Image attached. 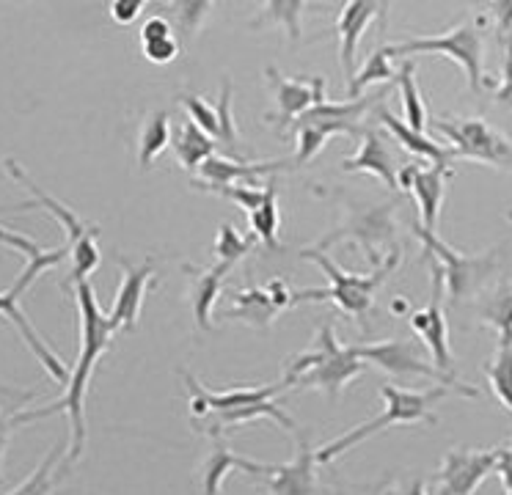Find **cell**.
<instances>
[{
    "instance_id": "cell-1",
    "label": "cell",
    "mask_w": 512,
    "mask_h": 495,
    "mask_svg": "<svg viewBox=\"0 0 512 495\" xmlns=\"http://www.w3.org/2000/svg\"><path fill=\"white\" fill-rule=\"evenodd\" d=\"M75 303H78V319H80V352L78 363L69 372V383L64 396L53 402V405L39 407V410H20L17 418L20 424L28 421H39V418H50L56 413H67L69 416V446H67V468L83 457L86 451V440H89V429H86V394H89L91 374L102 361V355L111 350L113 333L108 322V314L102 311L94 295V286L89 281L75 284L72 289Z\"/></svg>"
},
{
    "instance_id": "cell-2",
    "label": "cell",
    "mask_w": 512,
    "mask_h": 495,
    "mask_svg": "<svg viewBox=\"0 0 512 495\" xmlns=\"http://www.w3.org/2000/svg\"><path fill=\"white\" fill-rule=\"evenodd\" d=\"M190 391V421L201 435L221 438L226 429L243 427L256 418H273L284 429H298L295 418L276 402V396L284 391V385H240V388H223L212 391L204 383H199L193 374L182 372Z\"/></svg>"
},
{
    "instance_id": "cell-3",
    "label": "cell",
    "mask_w": 512,
    "mask_h": 495,
    "mask_svg": "<svg viewBox=\"0 0 512 495\" xmlns=\"http://www.w3.org/2000/svg\"><path fill=\"white\" fill-rule=\"evenodd\" d=\"M460 394L468 396V399H477L479 391L474 385H466V388H452V385H435L430 391H405V388H397V385H380V396H383V413L375 418H369L358 427L347 429L345 435H339L331 443H325L317 449V462L325 465V462H334L336 457H342L350 449H356L358 443H364L372 435H378L383 429L397 427V424H435L433 407L446 399V396Z\"/></svg>"
},
{
    "instance_id": "cell-4",
    "label": "cell",
    "mask_w": 512,
    "mask_h": 495,
    "mask_svg": "<svg viewBox=\"0 0 512 495\" xmlns=\"http://www.w3.org/2000/svg\"><path fill=\"white\" fill-rule=\"evenodd\" d=\"M367 369V363L356 355V347L342 344L336 339V330L331 322H325L317 330L312 347L301 355H295L284 366L281 385L287 388H301V391H323L328 399H336L339 391H345L361 372Z\"/></svg>"
},
{
    "instance_id": "cell-5",
    "label": "cell",
    "mask_w": 512,
    "mask_h": 495,
    "mask_svg": "<svg viewBox=\"0 0 512 495\" xmlns=\"http://www.w3.org/2000/svg\"><path fill=\"white\" fill-rule=\"evenodd\" d=\"M301 259L314 262L328 278L325 289H303V292H292V306L295 303H334L342 314L364 322L369 317V311L375 306V295L383 286V281L389 278L397 264H400V251H394L383 259V262L372 270V273H347L339 264L328 256V253L317 251V248H303Z\"/></svg>"
},
{
    "instance_id": "cell-6",
    "label": "cell",
    "mask_w": 512,
    "mask_h": 495,
    "mask_svg": "<svg viewBox=\"0 0 512 495\" xmlns=\"http://www.w3.org/2000/svg\"><path fill=\"white\" fill-rule=\"evenodd\" d=\"M3 168H6V174L17 179L20 185L31 193V201L23 204L20 209L36 207V209H45L50 212L53 218L61 223V229L67 234V245H69V259H72V270H69V284H83V281H89V275L100 267V245H97V234H100V226H94V223H83L80 215L75 209H69L64 201H58L50 193H45L42 187L36 185L31 176L25 174L20 163H14V160H3ZM67 284V286H69Z\"/></svg>"
},
{
    "instance_id": "cell-7",
    "label": "cell",
    "mask_w": 512,
    "mask_h": 495,
    "mask_svg": "<svg viewBox=\"0 0 512 495\" xmlns=\"http://www.w3.org/2000/svg\"><path fill=\"white\" fill-rule=\"evenodd\" d=\"M394 58H408V55H444L449 61H455L463 72H466L468 88L474 94H482V88L488 86L490 80L485 77L482 69V22L466 17L452 28H446L438 36H413V39H402V42L389 44Z\"/></svg>"
},
{
    "instance_id": "cell-8",
    "label": "cell",
    "mask_w": 512,
    "mask_h": 495,
    "mask_svg": "<svg viewBox=\"0 0 512 495\" xmlns=\"http://www.w3.org/2000/svg\"><path fill=\"white\" fill-rule=\"evenodd\" d=\"M386 97V91H380L375 97H358L350 102H323L306 110L301 119H295V138H298V152H295V165H309L323 152V146L334 135H350L361 138V119L372 105H378Z\"/></svg>"
},
{
    "instance_id": "cell-9",
    "label": "cell",
    "mask_w": 512,
    "mask_h": 495,
    "mask_svg": "<svg viewBox=\"0 0 512 495\" xmlns=\"http://www.w3.org/2000/svg\"><path fill=\"white\" fill-rule=\"evenodd\" d=\"M413 231H416V237L422 240L424 253L433 256V270L441 275V281H444L446 286V297H449L452 306L463 303L466 297H477V292H482V286L490 281V275H496V270H499L496 251H452L444 240L435 237L433 231L422 229L419 220L413 223Z\"/></svg>"
},
{
    "instance_id": "cell-10",
    "label": "cell",
    "mask_w": 512,
    "mask_h": 495,
    "mask_svg": "<svg viewBox=\"0 0 512 495\" xmlns=\"http://www.w3.org/2000/svg\"><path fill=\"white\" fill-rule=\"evenodd\" d=\"M430 127L449 138V149L455 160H474V163L512 171V138L496 130L482 116H438Z\"/></svg>"
},
{
    "instance_id": "cell-11",
    "label": "cell",
    "mask_w": 512,
    "mask_h": 495,
    "mask_svg": "<svg viewBox=\"0 0 512 495\" xmlns=\"http://www.w3.org/2000/svg\"><path fill=\"white\" fill-rule=\"evenodd\" d=\"M397 207H400V198H391V201H383L375 207L347 209L345 223L331 234H325L314 248L325 253L336 242H350V245H358L367 253L369 262L378 267L383 262L380 251L389 248L394 242V234H397Z\"/></svg>"
},
{
    "instance_id": "cell-12",
    "label": "cell",
    "mask_w": 512,
    "mask_h": 495,
    "mask_svg": "<svg viewBox=\"0 0 512 495\" xmlns=\"http://www.w3.org/2000/svg\"><path fill=\"white\" fill-rule=\"evenodd\" d=\"M356 355L364 363L378 366L380 372H389L391 377H427L435 380L438 385H452V388H466L468 383H460L455 374H444L435 369L433 363H427L422 358L419 347L413 341L405 339H391V341H378V344H356Z\"/></svg>"
},
{
    "instance_id": "cell-13",
    "label": "cell",
    "mask_w": 512,
    "mask_h": 495,
    "mask_svg": "<svg viewBox=\"0 0 512 495\" xmlns=\"http://www.w3.org/2000/svg\"><path fill=\"white\" fill-rule=\"evenodd\" d=\"M265 77H268L273 102H276V110L265 113V121L279 124V130H287L290 124H295V119H301L303 113L312 110L314 105L328 102V97H325V77L290 80V77L281 75L276 66H268Z\"/></svg>"
},
{
    "instance_id": "cell-14",
    "label": "cell",
    "mask_w": 512,
    "mask_h": 495,
    "mask_svg": "<svg viewBox=\"0 0 512 495\" xmlns=\"http://www.w3.org/2000/svg\"><path fill=\"white\" fill-rule=\"evenodd\" d=\"M499 449H449L435 473V495H474L479 484L496 471Z\"/></svg>"
},
{
    "instance_id": "cell-15",
    "label": "cell",
    "mask_w": 512,
    "mask_h": 495,
    "mask_svg": "<svg viewBox=\"0 0 512 495\" xmlns=\"http://www.w3.org/2000/svg\"><path fill=\"white\" fill-rule=\"evenodd\" d=\"M116 262L122 267V281L113 295V306L108 311V322L116 333H130L138 325L141 308H144L149 284L155 281V259H146L141 264H133L124 256H116Z\"/></svg>"
},
{
    "instance_id": "cell-16",
    "label": "cell",
    "mask_w": 512,
    "mask_h": 495,
    "mask_svg": "<svg viewBox=\"0 0 512 495\" xmlns=\"http://www.w3.org/2000/svg\"><path fill=\"white\" fill-rule=\"evenodd\" d=\"M229 300L232 308L223 314V319H240L251 328H268L284 308H292V292L281 278H273L265 286L232 289Z\"/></svg>"
},
{
    "instance_id": "cell-17",
    "label": "cell",
    "mask_w": 512,
    "mask_h": 495,
    "mask_svg": "<svg viewBox=\"0 0 512 495\" xmlns=\"http://www.w3.org/2000/svg\"><path fill=\"white\" fill-rule=\"evenodd\" d=\"M408 322L416 330V336L427 344V350L433 355L435 369L444 374H455V358H452V350H449V325H446L444 311V281H441V275L435 273V270L430 303L408 314Z\"/></svg>"
},
{
    "instance_id": "cell-18",
    "label": "cell",
    "mask_w": 512,
    "mask_h": 495,
    "mask_svg": "<svg viewBox=\"0 0 512 495\" xmlns=\"http://www.w3.org/2000/svg\"><path fill=\"white\" fill-rule=\"evenodd\" d=\"M317 449L309 446L306 435L295 440V457L290 462H268L265 476H259L270 495H314L317 493Z\"/></svg>"
},
{
    "instance_id": "cell-19",
    "label": "cell",
    "mask_w": 512,
    "mask_h": 495,
    "mask_svg": "<svg viewBox=\"0 0 512 495\" xmlns=\"http://www.w3.org/2000/svg\"><path fill=\"white\" fill-rule=\"evenodd\" d=\"M386 3H375V0H350L339 9V20H336V36H339V64L345 72L347 83L356 75V50L361 36L375 20L386 22Z\"/></svg>"
},
{
    "instance_id": "cell-20",
    "label": "cell",
    "mask_w": 512,
    "mask_h": 495,
    "mask_svg": "<svg viewBox=\"0 0 512 495\" xmlns=\"http://www.w3.org/2000/svg\"><path fill=\"white\" fill-rule=\"evenodd\" d=\"M446 168H422V165H400L397 182L400 187L413 190V198L419 204V226L427 231L438 229V218H441V204L446 196Z\"/></svg>"
},
{
    "instance_id": "cell-21",
    "label": "cell",
    "mask_w": 512,
    "mask_h": 495,
    "mask_svg": "<svg viewBox=\"0 0 512 495\" xmlns=\"http://www.w3.org/2000/svg\"><path fill=\"white\" fill-rule=\"evenodd\" d=\"M0 314L9 319L14 328H17V333L23 336L25 347L34 352L36 361L45 366V372L50 374V380H56V383L67 385L69 383V372H72V369H67V366H64L61 355H56V352L50 350V344L45 341V336H42V333H39L34 325H31V319L25 317V311L20 308V297L14 295L12 289L0 292Z\"/></svg>"
},
{
    "instance_id": "cell-22",
    "label": "cell",
    "mask_w": 512,
    "mask_h": 495,
    "mask_svg": "<svg viewBox=\"0 0 512 495\" xmlns=\"http://www.w3.org/2000/svg\"><path fill=\"white\" fill-rule=\"evenodd\" d=\"M342 171L345 174H372L378 176L380 182H386L389 190H400V182H397L400 165H397L394 154L386 146V138L378 130L361 132L358 152L342 160Z\"/></svg>"
},
{
    "instance_id": "cell-23",
    "label": "cell",
    "mask_w": 512,
    "mask_h": 495,
    "mask_svg": "<svg viewBox=\"0 0 512 495\" xmlns=\"http://www.w3.org/2000/svg\"><path fill=\"white\" fill-rule=\"evenodd\" d=\"M234 471L251 473V476L259 479L268 471V462H256L243 457V454H234L229 449V443L223 440V435L221 438H210V451L201 462V495H221L223 479Z\"/></svg>"
},
{
    "instance_id": "cell-24",
    "label": "cell",
    "mask_w": 512,
    "mask_h": 495,
    "mask_svg": "<svg viewBox=\"0 0 512 495\" xmlns=\"http://www.w3.org/2000/svg\"><path fill=\"white\" fill-rule=\"evenodd\" d=\"M292 168L290 160H243V157H223V154H212L210 160H204L199 168L204 185H245L248 179H259V176L276 174V171H287Z\"/></svg>"
},
{
    "instance_id": "cell-25",
    "label": "cell",
    "mask_w": 512,
    "mask_h": 495,
    "mask_svg": "<svg viewBox=\"0 0 512 495\" xmlns=\"http://www.w3.org/2000/svg\"><path fill=\"white\" fill-rule=\"evenodd\" d=\"M375 116H378L380 124L394 135V141L400 143L405 152H411L413 157H419L424 165H430V168H446V171H449V165L455 163V154H452L449 146H441V143L430 141L424 132H413L411 127L402 119H397L386 105H380L378 102V105H375Z\"/></svg>"
},
{
    "instance_id": "cell-26",
    "label": "cell",
    "mask_w": 512,
    "mask_h": 495,
    "mask_svg": "<svg viewBox=\"0 0 512 495\" xmlns=\"http://www.w3.org/2000/svg\"><path fill=\"white\" fill-rule=\"evenodd\" d=\"M182 270L190 278V308L193 319L201 330H212V308L221 297L223 281L229 275V267L210 264V267H196V264H182Z\"/></svg>"
},
{
    "instance_id": "cell-27",
    "label": "cell",
    "mask_w": 512,
    "mask_h": 495,
    "mask_svg": "<svg viewBox=\"0 0 512 495\" xmlns=\"http://www.w3.org/2000/svg\"><path fill=\"white\" fill-rule=\"evenodd\" d=\"M477 317L482 325L496 330L499 347L512 344V284L507 278H499V284L479 300Z\"/></svg>"
},
{
    "instance_id": "cell-28",
    "label": "cell",
    "mask_w": 512,
    "mask_h": 495,
    "mask_svg": "<svg viewBox=\"0 0 512 495\" xmlns=\"http://www.w3.org/2000/svg\"><path fill=\"white\" fill-rule=\"evenodd\" d=\"M179 50H182V44H179L168 17L152 14L141 28V53L146 61L157 66L171 64V61H177Z\"/></svg>"
},
{
    "instance_id": "cell-29",
    "label": "cell",
    "mask_w": 512,
    "mask_h": 495,
    "mask_svg": "<svg viewBox=\"0 0 512 495\" xmlns=\"http://www.w3.org/2000/svg\"><path fill=\"white\" fill-rule=\"evenodd\" d=\"M171 146V116L168 110H155L149 113L138 135V168L141 171H152L157 157Z\"/></svg>"
},
{
    "instance_id": "cell-30",
    "label": "cell",
    "mask_w": 512,
    "mask_h": 495,
    "mask_svg": "<svg viewBox=\"0 0 512 495\" xmlns=\"http://www.w3.org/2000/svg\"><path fill=\"white\" fill-rule=\"evenodd\" d=\"M171 149L177 154V160L182 168H188V171H199L201 163L204 160H210L212 154H215V143L204 130H199L196 124L190 119H185L179 124L177 135H174V141H171Z\"/></svg>"
},
{
    "instance_id": "cell-31",
    "label": "cell",
    "mask_w": 512,
    "mask_h": 495,
    "mask_svg": "<svg viewBox=\"0 0 512 495\" xmlns=\"http://www.w3.org/2000/svg\"><path fill=\"white\" fill-rule=\"evenodd\" d=\"M306 9H309L306 0H268V3L262 6V14H259L251 25H254V28H262V25L284 28V31H287V39L295 44L303 33L301 20Z\"/></svg>"
},
{
    "instance_id": "cell-32",
    "label": "cell",
    "mask_w": 512,
    "mask_h": 495,
    "mask_svg": "<svg viewBox=\"0 0 512 495\" xmlns=\"http://www.w3.org/2000/svg\"><path fill=\"white\" fill-rule=\"evenodd\" d=\"M251 220V234H256V240L262 242L268 251L279 248V226H281V209H279V185L276 179L268 182V196L262 201V207L248 215Z\"/></svg>"
},
{
    "instance_id": "cell-33",
    "label": "cell",
    "mask_w": 512,
    "mask_h": 495,
    "mask_svg": "<svg viewBox=\"0 0 512 495\" xmlns=\"http://www.w3.org/2000/svg\"><path fill=\"white\" fill-rule=\"evenodd\" d=\"M391 80H397L394 55H391L389 44H383V47H378L375 53L369 55L367 64L361 66L356 75L350 77L347 94H350V99H358L364 94V88H369L372 83H391Z\"/></svg>"
},
{
    "instance_id": "cell-34",
    "label": "cell",
    "mask_w": 512,
    "mask_h": 495,
    "mask_svg": "<svg viewBox=\"0 0 512 495\" xmlns=\"http://www.w3.org/2000/svg\"><path fill=\"white\" fill-rule=\"evenodd\" d=\"M397 86H400L402 108H405V124L413 132H424L430 119H427V108H424L422 94L416 86V64L413 61H402V66L397 69Z\"/></svg>"
},
{
    "instance_id": "cell-35",
    "label": "cell",
    "mask_w": 512,
    "mask_h": 495,
    "mask_svg": "<svg viewBox=\"0 0 512 495\" xmlns=\"http://www.w3.org/2000/svg\"><path fill=\"white\" fill-rule=\"evenodd\" d=\"M61 454H64V446H53V449L47 451V457L39 465H36L31 476L25 479L20 487H14L9 495H53L56 493L58 482H61V473H67L69 468L64 471H58V460H61Z\"/></svg>"
},
{
    "instance_id": "cell-36",
    "label": "cell",
    "mask_w": 512,
    "mask_h": 495,
    "mask_svg": "<svg viewBox=\"0 0 512 495\" xmlns=\"http://www.w3.org/2000/svg\"><path fill=\"white\" fill-rule=\"evenodd\" d=\"M171 28L177 33L179 44H190L199 31L204 28V22L210 17V11L215 9V3H196V0H182V3H171Z\"/></svg>"
},
{
    "instance_id": "cell-37",
    "label": "cell",
    "mask_w": 512,
    "mask_h": 495,
    "mask_svg": "<svg viewBox=\"0 0 512 495\" xmlns=\"http://www.w3.org/2000/svg\"><path fill=\"white\" fill-rule=\"evenodd\" d=\"M256 242H259L256 240V234H240L232 223H221L218 237H215V245H212V251H215V264H223V267L232 270L234 264L251 253V248H254Z\"/></svg>"
},
{
    "instance_id": "cell-38",
    "label": "cell",
    "mask_w": 512,
    "mask_h": 495,
    "mask_svg": "<svg viewBox=\"0 0 512 495\" xmlns=\"http://www.w3.org/2000/svg\"><path fill=\"white\" fill-rule=\"evenodd\" d=\"M485 372H488L493 396L499 399L507 413H512V344L496 347V355H493V361H488Z\"/></svg>"
},
{
    "instance_id": "cell-39",
    "label": "cell",
    "mask_w": 512,
    "mask_h": 495,
    "mask_svg": "<svg viewBox=\"0 0 512 495\" xmlns=\"http://www.w3.org/2000/svg\"><path fill=\"white\" fill-rule=\"evenodd\" d=\"M177 102L185 108V113H188V119L199 127V130H204L210 138H221V127H218V110H215V105H210V102H204V97H199V94H179Z\"/></svg>"
},
{
    "instance_id": "cell-40",
    "label": "cell",
    "mask_w": 512,
    "mask_h": 495,
    "mask_svg": "<svg viewBox=\"0 0 512 495\" xmlns=\"http://www.w3.org/2000/svg\"><path fill=\"white\" fill-rule=\"evenodd\" d=\"M218 127H221V138L218 141L226 143V146H237L240 135H237V124L232 119V83L223 77L221 80V97H218Z\"/></svg>"
},
{
    "instance_id": "cell-41",
    "label": "cell",
    "mask_w": 512,
    "mask_h": 495,
    "mask_svg": "<svg viewBox=\"0 0 512 495\" xmlns=\"http://www.w3.org/2000/svg\"><path fill=\"white\" fill-rule=\"evenodd\" d=\"M0 245H6V248H12V251L17 253H25L28 262L45 253V248H42L39 242L28 240V237H23V234H17V231L12 229H6V226H0Z\"/></svg>"
},
{
    "instance_id": "cell-42",
    "label": "cell",
    "mask_w": 512,
    "mask_h": 495,
    "mask_svg": "<svg viewBox=\"0 0 512 495\" xmlns=\"http://www.w3.org/2000/svg\"><path fill=\"white\" fill-rule=\"evenodd\" d=\"M496 105L512 110V39L504 42V69H501V86L496 88Z\"/></svg>"
},
{
    "instance_id": "cell-43",
    "label": "cell",
    "mask_w": 512,
    "mask_h": 495,
    "mask_svg": "<svg viewBox=\"0 0 512 495\" xmlns=\"http://www.w3.org/2000/svg\"><path fill=\"white\" fill-rule=\"evenodd\" d=\"M17 413H20V410H3V407H0V487L6 484V476H3V457H6V449H9L12 432L20 427Z\"/></svg>"
},
{
    "instance_id": "cell-44",
    "label": "cell",
    "mask_w": 512,
    "mask_h": 495,
    "mask_svg": "<svg viewBox=\"0 0 512 495\" xmlns=\"http://www.w3.org/2000/svg\"><path fill=\"white\" fill-rule=\"evenodd\" d=\"M488 14L496 22V33H499V42L504 44L507 39H512V0H499V3H488L485 6Z\"/></svg>"
},
{
    "instance_id": "cell-45",
    "label": "cell",
    "mask_w": 512,
    "mask_h": 495,
    "mask_svg": "<svg viewBox=\"0 0 512 495\" xmlns=\"http://www.w3.org/2000/svg\"><path fill=\"white\" fill-rule=\"evenodd\" d=\"M146 9L144 0H113L111 3V17L119 25H130L141 17V11Z\"/></svg>"
},
{
    "instance_id": "cell-46",
    "label": "cell",
    "mask_w": 512,
    "mask_h": 495,
    "mask_svg": "<svg viewBox=\"0 0 512 495\" xmlns=\"http://www.w3.org/2000/svg\"><path fill=\"white\" fill-rule=\"evenodd\" d=\"M493 473H499L501 484H504V495H512V443L499 449V462H496Z\"/></svg>"
},
{
    "instance_id": "cell-47",
    "label": "cell",
    "mask_w": 512,
    "mask_h": 495,
    "mask_svg": "<svg viewBox=\"0 0 512 495\" xmlns=\"http://www.w3.org/2000/svg\"><path fill=\"white\" fill-rule=\"evenodd\" d=\"M31 399H34V391H20V388L0 383V402H6L12 410H23V405H28Z\"/></svg>"
},
{
    "instance_id": "cell-48",
    "label": "cell",
    "mask_w": 512,
    "mask_h": 495,
    "mask_svg": "<svg viewBox=\"0 0 512 495\" xmlns=\"http://www.w3.org/2000/svg\"><path fill=\"white\" fill-rule=\"evenodd\" d=\"M391 495H427V484H424V479H411V482H405L397 493Z\"/></svg>"
}]
</instances>
